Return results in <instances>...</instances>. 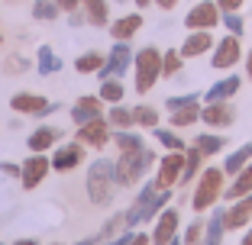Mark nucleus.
Returning <instances> with one entry per match:
<instances>
[{
  "mask_svg": "<svg viewBox=\"0 0 252 245\" xmlns=\"http://www.w3.org/2000/svg\"><path fill=\"white\" fill-rule=\"evenodd\" d=\"M181 171H185V152H168L158 164V174H156V184L158 187H175L181 184Z\"/></svg>",
  "mask_w": 252,
  "mask_h": 245,
  "instance_id": "6",
  "label": "nucleus"
},
{
  "mask_svg": "<svg viewBox=\"0 0 252 245\" xmlns=\"http://www.w3.org/2000/svg\"><path fill=\"white\" fill-rule=\"evenodd\" d=\"M210 45H214V36H210V29H191V36L181 42V58L204 55V52H210Z\"/></svg>",
  "mask_w": 252,
  "mask_h": 245,
  "instance_id": "14",
  "label": "nucleus"
},
{
  "mask_svg": "<svg viewBox=\"0 0 252 245\" xmlns=\"http://www.w3.org/2000/svg\"><path fill=\"white\" fill-rule=\"evenodd\" d=\"M0 245H3V242H0Z\"/></svg>",
  "mask_w": 252,
  "mask_h": 245,
  "instance_id": "54",
  "label": "nucleus"
},
{
  "mask_svg": "<svg viewBox=\"0 0 252 245\" xmlns=\"http://www.w3.org/2000/svg\"><path fill=\"white\" fill-rule=\"evenodd\" d=\"M81 158H84V149L78 142H68V145H62L52 155V171H71L81 164Z\"/></svg>",
  "mask_w": 252,
  "mask_h": 245,
  "instance_id": "16",
  "label": "nucleus"
},
{
  "mask_svg": "<svg viewBox=\"0 0 252 245\" xmlns=\"http://www.w3.org/2000/svg\"><path fill=\"white\" fill-rule=\"evenodd\" d=\"M0 42H3V36H0Z\"/></svg>",
  "mask_w": 252,
  "mask_h": 245,
  "instance_id": "53",
  "label": "nucleus"
},
{
  "mask_svg": "<svg viewBox=\"0 0 252 245\" xmlns=\"http://www.w3.org/2000/svg\"><path fill=\"white\" fill-rule=\"evenodd\" d=\"M197 149H200V155L207 158V155H214V152L223 149V139H220V136H214V133H210V136H200V139H197Z\"/></svg>",
  "mask_w": 252,
  "mask_h": 245,
  "instance_id": "33",
  "label": "nucleus"
},
{
  "mask_svg": "<svg viewBox=\"0 0 252 245\" xmlns=\"http://www.w3.org/2000/svg\"><path fill=\"white\" fill-rule=\"evenodd\" d=\"M129 65H133V49H129L126 42H117V45H113V52H110V58H107L104 65H100V71H97V75H100V78L123 75V71H126Z\"/></svg>",
  "mask_w": 252,
  "mask_h": 245,
  "instance_id": "9",
  "label": "nucleus"
},
{
  "mask_svg": "<svg viewBox=\"0 0 252 245\" xmlns=\"http://www.w3.org/2000/svg\"><path fill=\"white\" fill-rule=\"evenodd\" d=\"M168 110H178V107H188V104H197V94H181V97H168L165 100Z\"/></svg>",
  "mask_w": 252,
  "mask_h": 245,
  "instance_id": "38",
  "label": "nucleus"
},
{
  "mask_svg": "<svg viewBox=\"0 0 252 245\" xmlns=\"http://www.w3.org/2000/svg\"><path fill=\"white\" fill-rule=\"evenodd\" d=\"M165 245H181V242H178V239H171V242H165Z\"/></svg>",
  "mask_w": 252,
  "mask_h": 245,
  "instance_id": "50",
  "label": "nucleus"
},
{
  "mask_svg": "<svg viewBox=\"0 0 252 245\" xmlns=\"http://www.w3.org/2000/svg\"><path fill=\"white\" fill-rule=\"evenodd\" d=\"M107 123H110V126H117V129H129L136 119H133V110H126V107L113 104V110L107 113Z\"/></svg>",
  "mask_w": 252,
  "mask_h": 245,
  "instance_id": "25",
  "label": "nucleus"
},
{
  "mask_svg": "<svg viewBox=\"0 0 252 245\" xmlns=\"http://www.w3.org/2000/svg\"><path fill=\"white\" fill-rule=\"evenodd\" d=\"M156 139L162 142L165 149H171V152H175V149H178V152H185V139H178V136L171 133V129H156Z\"/></svg>",
  "mask_w": 252,
  "mask_h": 245,
  "instance_id": "34",
  "label": "nucleus"
},
{
  "mask_svg": "<svg viewBox=\"0 0 252 245\" xmlns=\"http://www.w3.org/2000/svg\"><path fill=\"white\" fill-rule=\"evenodd\" d=\"M149 164H156V152L152 149H133V152H120V158L113 162V181H117L120 187L133 184L139 174H146Z\"/></svg>",
  "mask_w": 252,
  "mask_h": 245,
  "instance_id": "1",
  "label": "nucleus"
},
{
  "mask_svg": "<svg viewBox=\"0 0 252 245\" xmlns=\"http://www.w3.org/2000/svg\"><path fill=\"white\" fill-rule=\"evenodd\" d=\"M200 119V107L197 104H188V107H178V110L171 113V126L181 129V126H191V123H197Z\"/></svg>",
  "mask_w": 252,
  "mask_h": 245,
  "instance_id": "23",
  "label": "nucleus"
},
{
  "mask_svg": "<svg viewBox=\"0 0 252 245\" xmlns=\"http://www.w3.org/2000/svg\"><path fill=\"white\" fill-rule=\"evenodd\" d=\"M175 232H178V210H162L156 229H152V245L171 242V239H175Z\"/></svg>",
  "mask_w": 252,
  "mask_h": 245,
  "instance_id": "13",
  "label": "nucleus"
},
{
  "mask_svg": "<svg viewBox=\"0 0 252 245\" xmlns=\"http://www.w3.org/2000/svg\"><path fill=\"white\" fill-rule=\"evenodd\" d=\"M104 113V100L100 97H78L71 107V119L74 126H81V123H88V119H97Z\"/></svg>",
  "mask_w": 252,
  "mask_h": 245,
  "instance_id": "12",
  "label": "nucleus"
},
{
  "mask_svg": "<svg viewBox=\"0 0 252 245\" xmlns=\"http://www.w3.org/2000/svg\"><path fill=\"white\" fill-rule=\"evenodd\" d=\"M149 3H152V0H136V7H149Z\"/></svg>",
  "mask_w": 252,
  "mask_h": 245,
  "instance_id": "49",
  "label": "nucleus"
},
{
  "mask_svg": "<svg viewBox=\"0 0 252 245\" xmlns=\"http://www.w3.org/2000/svg\"><path fill=\"white\" fill-rule=\"evenodd\" d=\"M55 245H59V242H55Z\"/></svg>",
  "mask_w": 252,
  "mask_h": 245,
  "instance_id": "55",
  "label": "nucleus"
},
{
  "mask_svg": "<svg viewBox=\"0 0 252 245\" xmlns=\"http://www.w3.org/2000/svg\"><path fill=\"white\" fill-rule=\"evenodd\" d=\"M49 168H52V162L42 155V152H36L32 158H26L20 168V181H23V191H36L39 181L49 174Z\"/></svg>",
  "mask_w": 252,
  "mask_h": 245,
  "instance_id": "5",
  "label": "nucleus"
},
{
  "mask_svg": "<svg viewBox=\"0 0 252 245\" xmlns=\"http://www.w3.org/2000/svg\"><path fill=\"white\" fill-rule=\"evenodd\" d=\"M13 245H36V239H20V242H13Z\"/></svg>",
  "mask_w": 252,
  "mask_h": 245,
  "instance_id": "46",
  "label": "nucleus"
},
{
  "mask_svg": "<svg viewBox=\"0 0 252 245\" xmlns=\"http://www.w3.org/2000/svg\"><path fill=\"white\" fill-rule=\"evenodd\" d=\"M181 68V52L178 49H168V52L162 55V75H175Z\"/></svg>",
  "mask_w": 252,
  "mask_h": 245,
  "instance_id": "35",
  "label": "nucleus"
},
{
  "mask_svg": "<svg viewBox=\"0 0 252 245\" xmlns=\"http://www.w3.org/2000/svg\"><path fill=\"white\" fill-rule=\"evenodd\" d=\"M243 245H252V229L246 232V239H243Z\"/></svg>",
  "mask_w": 252,
  "mask_h": 245,
  "instance_id": "47",
  "label": "nucleus"
},
{
  "mask_svg": "<svg viewBox=\"0 0 252 245\" xmlns=\"http://www.w3.org/2000/svg\"><path fill=\"white\" fill-rule=\"evenodd\" d=\"M220 236H223V213H214L207 223V236L200 245H220Z\"/></svg>",
  "mask_w": 252,
  "mask_h": 245,
  "instance_id": "29",
  "label": "nucleus"
},
{
  "mask_svg": "<svg viewBox=\"0 0 252 245\" xmlns=\"http://www.w3.org/2000/svg\"><path fill=\"white\" fill-rule=\"evenodd\" d=\"M100 65H104V55L100 52H84L81 58L74 61V68H78L81 75H94V71H100Z\"/></svg>",
  "mask_w": 252,
  "mask_h": 245,
  "instance_id": "26",
  "label": "nucleus"
},
{
  "mask_svg": "<svg viewBox=\"0 0 252 245\" xmlns=\"http://www.w3.org/2000/svg\"><path fill=\"white\" fill-rule=\"evenodd\" d=\"M84 10H88V20L94 26H104L107 23V0H81Z\"/></svg>",
  "mask_w": 252,
  "mask_h": 245,
  "instance_id": "27",
  "label": "nucleus"
},
{
  "mask_svg": "<svg viewBox=\"0 0 252 245\" xmlns=\"http://www.w3.org/2000/svg\"><path fill=\"white\" fill-rule=\"evenodd\" d=\"M239 36H226L220 45H217V52H214V61L210 65L214 68H233L239 61Z\"/></svg>",
  "mask_w": 252,
  "mask_h": 245,
  "instance_id": "15",
  "label": "nucleus"
},
{
  "mask_svg": "<svg viewBox=\"0 0 252 245\" xmlns=\"http://www.w3.org/2000/svg\"><path fill=\"white\" fill-rule=\"evenodd\" d=\"M0 168H3V174H16V178H20V168H16L13 162H3Z\"/></svg>",
  "mask_w": 252,
  "mask_h": 245,
  "instance_id": "43",
  "label": "nucleus"
},
{
  "mask_svg": "<svg viewBox=\"0 0 252 245\" xmlns=\"http://www.w3.org/2000/svg\"><path fill=\"white\" fill-rule=\"evenodd\" d=\"M217 7H220V10H239V7H243V0H217Z\"/></svg>",
  "mask_w": 252,
  "mask_h": 245,
  "instance_id": "42",
  "label": "nucleus"
},
{
  "mask_svg": "<svg viewBox=\"0 0 252 245\" xmlns=\"http://www.w3.org/2000/svg\"><path fill=\"white\" fill-rule=\"evenodd\" d=\"M55 71H62V58L49 45H39V75H55Z\"/></svg>",
  "mask_w": 252,
  "mask_h": 245,
  "instance_id": "24",
  "label": "nucleus"
},
{
  "mask_svg": "<svg viewBox=\"0 0 252 245\" xmlns=\"http://www.w3.org/2000/svg\"><path fill=\"white\" fill-rule=\"evenodd\" d=\"M249 219H252V193H246V197H239V200L223 213V229H239V226H246Z\"/></svg>",
  "mask_w": 252,
  "mask_h": 245,
  "instance_id": "11",
  "label": "nucleus"
},
{
  "mask_svg": "<svg viewBox=\"0 0 252 245\" xmlns=\"http://www.w3.org/2000/svg\"><path fill=\"white\" fill-rule=\"evenodd\" d=\"M200 119H204V123H210V126H230L233 119H236V113H233L230 104L214 100V104H207L204 110H200Z\"/></svg>",
  "mask_w": 252,
  "mask_h": 245,
  "instance_id": "17",
  "label": "nucleus"
},
{
  "mask_svg": "<svg viewBox=\"0 0 252 245\" xmlns=\"http://www.w3.org/2000/svg\"><path fill=\"white\" fill-rule=\"evenodd\" d=\"M249 158H252V142H246L236 152H230V158L223 162V171H226V174H239V171L249 164Z\"/></svg>",
  "mask_w": 252,
  "mask_h": 245,
  "instance_id": "22",
  "label": "nucleus"
},
{
  "mask_svg": "<svg viewBox=\"0 0 252 245\" xmlns=\"http://www.w3.org/2000/svg\"><path fill=\"white\" fill-rule=\"evenodd\" d=\"M236 90H239V75H230V78H223V81H217L214 87L204 94V100H207V104H214V100H230Z\"/></svg>",
  "mask_w": 252,
  "mask_h": 245,
  "instance_id": "20",
  "label": "nucleus"
},
{
  "mask_svg": "<svg viewBox=\"0 0 252 245\" xmlns=\"http://www.w3.org/2000/svg\"><path fill=\"white\" fill-rule=\"evenodd\" d=\"M32 16L36 20H55L59 16V3L55 0H36L32 3Z\"/></svg>",
  "mask_w": 252,
  "mask_h": 245,
  "instance_id": "31",
  "label": "nucleus"
},
{
  "mask_svg": "<svg viewBox=\"0 0 252 245\" xmlns=\"http://www.w3.org/2000/svg\"><path fill=\"white\" fill-rule=\"evenodd\" d=\"M123 94H126V90H123V84H120V81H104L97 97H100V100H107V104H120V100H123Z\"/></svg>",
  "mask_w": 252,
  "mask_h": 245,
  "instance_id": "30",
  "label": "nucleus"
},
{
  "mask_svg": "<svg viewBox=\"0 0 252 245\" xmlns=\"http://www.w3.org/2000/svg\"><path fill=\"white\" fill-rule=\"evenodd\" d=\"M55 3H59V10H68V13H74L81 7V0H55Z\"/></svg>",
  "mask_w": 252,
  "mask_h": 245,
  "instance_id": "40",
  "label": "nucleus"
},
{
  "mask_svg": "<svg viewBox=\"0 0 252 245\" xmlns=\"http://www.w3.org/2000/svg\"><path fill=\"white\" fill-rule=\"evenodd\" d=\"M126 245H149V236H133Z\"/></svg>",
  "mask_w": 252,
  "mask_h": 245,
  "instance_id": "44",
  "label": "nucleus"
},
{
  "mask_svg": "<svg viewBox=\"0 0 252 245\" xmlns=\"http://www.w3.org/2000/svg\"><path fill=\"white\" fill-rule=\"evenodd\" d=\"M20 68L26 71V68H30V61L20 58V55H13V58H10V65H7V71H20Z\"/></svg>",
  "mask_w": 252,
  "mask_h": 245,
  "instance_id": "39",
  "label": "nucleus"
},
{
  "mask_svg": "<svg viewBox=\"0 0 252 245\" xmlns=\"http://www.w3.org/2000/svg\"><path fill=\"white\" fill-rule=\"evenodd\" d=\"M139 26H142V16L139 13H129V16H123V20L110 23V36L117 39V42H129V39L139 32Z\"/></svg>",
  "mask_w": 252,
  "mask_h": 245,
  "instance_id": "18",
  "label": "nucleus"
},
{
  "mask_svg": "<svg viewBox=\"0 0 252 245\" xmlns=\"http://www.w3.org/2000/svg\"><path fill=\"white\" fill-rule=\"evenodd\" d=\"M10 107L16 113H23V116H45L49 110H55V104H49L39 94H13L10 97Z\"/></svg>",
  "mask_w": 252,
  "mask_h": 245,
  "instance_id": "8",
  "label": "nucleus"
},
{
  "mask_svg": "<svg viewBox=\"0 0 252 245\" xmlns=\"http://www.w3.org/2000/svg\"><path fill=\"white\" fill-rule=\"evenodd\" d=\"M113 162L110 158H97L88 168V200L97 207H107L113 200Z\"/></svg>",
  "mask_w": 252,
  "mask_h": 245,
  "instance_id": "2",
  "label": "nucleus"
},
{
  "mask_svg": "<svg viewBox=\"0 0 252 245\" xmlns=\"http://www.w3.org/2000/svg\"><path fill=\"white\" fill-rule=\"evenodd\" d=\"M78 139H81L84 145L104 149L107 142H110V133H107V123H104L100 116H97V119H88V123H81V126H78Z\"/></svg>",
  "mask_w": 252,
  "mask_h": 245,
  "instance_id": "10",
  "label": "nucleus"
},
{
  "mask_svg": "<svg viewBox=\"0 0 252 245\" xmlns=\"http://www.w3.org/2000/svg\"><path fill=\"white\" fill-rule=\"evenodd\" d=\"M136 236V232H129V229H123V232H120V236L117 239H110V242H107V245H126V242H129V239H133Z\"/></svg>",
  "mask_w": 252,
  "mask_h": 245,
  "instance_id": "41",
  "label": "nucleus"
},
{
  "mask_svg": "<svg viewBox=\"0 0 252 245\" xmlns=\"http://www.w3.org/2000/svg\"><path fill=\"white\" fill-rule=\"evenodd\" d=\"M223 23H226V29H230L233 36H243V20L236 16V10H226V13H223Z\"/></svg>",
  "mask_w": 252,
  "mask_h": 245,
  "instance_id": "37",
  "label": "nucleus"
},
{
  "mask_svg": "<svg viewBox=\"0 0 252 245\" xmlns=\"http://www.w3.org/2000/svg\"><path fill=\"white\" fill-rule=\"evenodd\" d=\"M78 245H94V242H91V239H84V242H78Z\"/></svg>",
  "mask_w": 252,
  "mask_h": 245,
  "instance_id": "51",
  "label": "nucleus"
},
{
  "mask_svg": "<svg viewBox=\"0 0 252 245\" xmlns=\"http://www.w3.org/2000/svg\"><path fill=\"white\" fill-rule=\"evenodd\" d=\"M246 193H252V164H246L239 174H233V184H230V191H223V197L226 200H239Z\"/></svg>",
  "mask_w": 252,
  "mask_h": 245,
  "instance_id": "19",
  "label": "nucleus"
},
{
  "mask_svg": "<svg viewBox=\"0 0 252 245\" xmlns=\"http://www.w3.org/2000/svg\"><path fill=\"white\" fill-rule=\"evenodd\" d=\"M133 119L139 123V126H146V129H156L158 126V113L152 110V107H136V110H133Z\"/></svg>",
  "mask_w": 252,
  "mask_h": 245,
  "instance_id": "32",
  "label": "nucleus"
},
{
  "mask_svg": "<svg viewBox=\"0 0 252 245\" xmlns=\"http://www.w3.org/2000/svg\"><path fill=\"white\" fill-rule=\"evenodd\" d=\"M156 3H158L162 10H175V3H178V0H156Z\"/></svg>",
  "mask_w": 252,
  "mask_h": 245,
  "instance_id": "45",
  "label": "nucleus"
},
{
  "mask_svg": "<svg viewBox=\"0 0 252 245\" xmlns=\"http://www.w3.org/2000/svg\"><path fill=\"white\" fill-rule=\"evenodd\" d=\"M246 71H249V78H252V55H249V61H246Z\"/></svg>",
  "mask_w": 252,
  "mask_h": 245,
  "instance_id": "48",
  "label": "nucleus"
},
{
  "mask_svg": "<svg viewBox=\"0 0 252 245\" xmlns=\"http://www.w3.org/2000/svg\"><path fill=\"white\" fill-rule=\"evenodd\" d=\"M217 3H210V0H204V3H197V7H191V13L185 16V26L188 29H214L217 23H220V13H217Z\"/></svg>",
  "mask_w": 252,
  "mask_h": 245,
  "instance_id": "7",
  "label": "nucleus"
},
{
  "mask_svg": "<svg viewBox=\"0 0 252 245\" xmlns=\"http://www.w3.org/2000/svg\"><path fill=\"white\" fill-rule=\"evenodd\" d=\"M113 142L120 145V152H133V149H142V145H146V142H142V136L126 133V129H120V133L113 136Z\"/></svg>",
  "mask_w": 252,
  "mask_h": 245,
  "instance_id": "28",
  "label": "nucleus"
},
{
  "mask_svg": "<svg viewBox=\"0 0 252 245\" xmlns=\"http://www.w3.org/2000/svg\"><path fill=\"white\" fill-rule=\"evenodd\" d=\"M133 65H136V90L146 94V90L156 87V81L162 78V52L156 45H146L133 55Z\"/></svg>",
  "mask_w": 252,
  "mask_h": 245,
  "instance_id": "3",
  "label": "nucleus"
},
{
  "mask_svg": "<svg viewBox=\"0 0 252 245\" xmlns=\"http://www.w3.org/2000/svg\"><path fill=\"white\" fill-rule=\"evenodd\" d=\"M220 193H223V171L220 168H207L204 174H200V181H197V191H194V197H191V207L197 210V213H204V210H210L217 203Z\"/></svg>",
  "mask_w": 252,
  "mask_h": 245,
  "instance_id": "4",
  "label": "nucleus"
},
{
  "mask_svg": "<svg viewBox=\"0 0 252 245\" xmlns=\"http://www.w3.org/2000/svg\"><path fill=\"white\" fill-rule=\"evenodd\" d=\"M55 139H59V129L55 126H42V129H36V133L26 139V145H30L32 152H49V145H55Z\"/></svg>",
  "mask_w": 252,
  "mask_h": 245,
  "instance_id": "21",
  "label": "nucleus"
},
{
  "mask_svg": "<svg viewBox=\"0 0 252 245\" xmlns=\"http://www.w3.org/2000/svg\"><path fill=\"white\" fill-rule=\"evenodd\" d=\"M200 236H204V219H194L185 232V245H200Z\"/></svg>",
  "mask_w": 252,
  "mask_h": 245,
  "instance_id": "36",
  "label": "nucleus"
},
{
  "mask_svg": "<svg viewBox=\"0 0 252 245\" xmlns=\"http://www.w3.org/2000/svg\"><path fill=\"white\" fill-rule=\"evenodd\" d=\"M117 3H126V0H117Z\"/></svg>",
  "mask_w": 252,
  "mask_h": 245,
  "instance_id": "52",
  "label": "nucleus"
}]
</instances>
